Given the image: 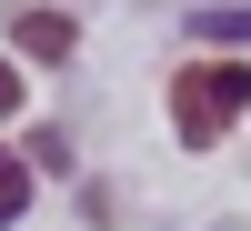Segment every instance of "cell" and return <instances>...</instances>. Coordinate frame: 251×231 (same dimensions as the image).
I'll return each instance as SVG.
<instances>
[{
    "mask_svg": "<svg viewBox=\"0 0 251 231\" xmlns=\"http://www.w3.org/2000/svg\"><path fill=\"white\" fill-rule=\"evenodd\" d=\"M10 40H20V60H50V71H60V60L80 51V20H71V10H20Z\"/></svg>",
    "mask_w": 251,
    "mask_h": 231,
    "instance_id": "7a4b0ae2",
    "label": "cell"
},
{
    "mask_svg": "<svg viewBox=\"0 0 251 231\" xmlns=\"http://www.w3.org/2000/svg\"><path fill=\"white\" fill-rule=\"evenodd\" d=\"M0 121H20V60H0Z\"/></svg>",
    "mask_w": 251,
    "mask_h": 231,
    "instance_id": "8992f818",
    "label": "cell"
},
{
    "mask_svg": "<svg viewBox=\"0 0 251 231\" xmlns=\"http://www.w3.org/2000/svg\"><path fill=\"white\" fill-rule=\"evenodd\" d=\"M191 40H201V51H241V40H251V10H191Z\"/></svg>",
    "mask_w": 251,
    "mask_h": 231,
    "instance_id": "3957f363",
    "label": "cell"
},
{
    "mask_svg": "<svg viewBox=\"0 0 251 231\" xmlns=\"http://www.w3.org/2000/svg\"><path fill=\"white\" fill-rule=\"evenodd\" d=\"M20 211H30V161H20L10 141H0V231H10Z\"/></svg>",
    "mask_w": 251,
    "mask_h": 231,
    "instance_id": "277c9868",
    "label": "cell"
},
{
    "mask_svg": "<svg viewBox=\"0 0 251 231\" xmlns=\"http://www.w3.org/2000/svg\"><path fill=\"white\" fill-rule=\"evenodd\" d=\"M20 161H30V171H71V141H60V131H30V151H20Z\"/></svg>",
    "mask_w": 251,
    "mask_h": 231,
    "instance_id": "5b68a950",
    "label": "cell"
},
{
    "mask_svg": "<svg viewBox=\"0 0 251 231\" xmlns=\"http://www.w3.org/2000/svg\"><path fill=\"white\" fill-rule=\"evenodd\" d=\"M161 111H171V141H181V151H221V141L251 121V60H241V51L181 60L171 91H161Z\"/></svg>",
    "mask_w": 251,
    "mask_h": 231,
    "instance_id": "6da1fadb",
    "label": "cell"
}]
</instances>
